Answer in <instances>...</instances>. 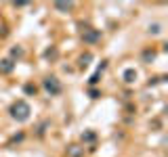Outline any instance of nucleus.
<instances>
[{
    "mask_svg": "<svg viewBox=\"0 0 168 157\" xmlns=\"http://www.w3.org/2000/svg\"><path fill=\"white\" fill-rule=\"evenodd\" d=\"M27 113H30V109H27V105H25L23 101H19V103L13 107V115L19 117V120H27Z\"/></svg>",
    "mask_w": 168,
    "mask_h": 157,
    "instance_id": "f257e3e1",
    "label": "nucleus"
},
{
    "mask_svg": "<svg viewBox=\"0 0 168 157\" xmlns=\"http://www.w3.org/2000/svg\"><path fill=\"white\" fill-rule=\"evenodd\" d=\"M44 86H46V88L50 90V92H53V94H59V92H61V86L55 82V78H48L46 82H44Z\"/></svg>",
    "mask_w": 168,
    "mask_h": 157,
    "instance_id": "f03ea898",
    "label": "nucleus"
}]
</instances>
